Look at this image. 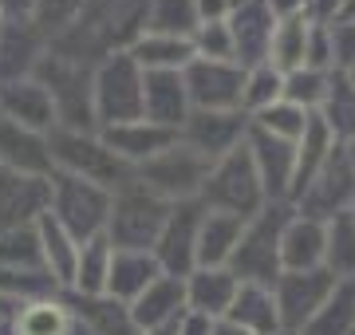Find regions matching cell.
I'll use <instances>...</instances> for the list:
<instances>
[{"mask_svg":"<svg viewBox=\"0 0 355 335\" xmlns=\"http://www.w3.org/2000/svg\"><path fill=\"white\" fill-rule=\"evenodd\" d=\"M0 118H8L16 127L36 130V134H51V130L60 127L51 91L36 75L16 79V83H0Z\"/></svg>","mask_w":355,"mask_h":335,"instance_id":"2e32d148","label":"cell"},{"mask_svg":"<svg viewBox=\"0 0 355 335\" xmlns=\"http://www.w3.org/2000/svg\"><path fill=\"white\" fill-rule=\"evenodd\" d=\"M209 170H214L209 158L178 138L174 146H166L162 154H154L150 162L135 166V181H142L150 194H158L170 206H182V201H202Z\"/></svg>","mask_w":355,"mask_h":335,"instance_id":"8992f818","label":"cell"},{"mask_svg":"<svg viewBox=\"0 0 355 335\" xmlns=\"http://www.w3.org/2000/svg\"><path fill=\"white\" fill-rule=\"evenodd\" d=\"M308 111H300L296 103H288V99H277L272 107H265V111H257L253 115V127L265 130V134H272V138H284V142H300L308 130Z\"/></svg>","mask_w":355,"mask_h":335,"instance_id":"8d00e7d4","label":"cell"},{"mask_svg":"<svg viewBox=\"0 0 355 335\" xmlns=\"http://www.w3.org/2000/svg\"><path fill=\"white\" fill-rule=\"evenodd\" d=\"M202 206L217 209V213L245 217V221H253L268 206V194H265V185H261V174H257L253 154H249L245 142L214 162L209 181H205V190H202Z\"/></svg>","mask_w":355,"mask_h":335,"instance_id":"5b68a950","label":"cell"},{"mask_svg":"<svg viewBox=\"0 0 355 335\" xmlns=\"http://www.w3.org/2000/svg\"><path fill=\"white\" fill-rule=\"evenodd\" d=\"M51 217L60 221L79 245H87L95 237H107L111 221V190H103L95 181H83L76 174H51Z\"/></svg>","mask_w":355,"mask_h":335,"instance_id":"52a82bcc","label":"cell"},{"mask_svg":"<svg viewBox=\"0 0 355 335\" xmlns=\"http://www.w3.org/2000/svg\"><path fill=\"white\" fill-rule=\"evenodd\" d=\"M87 12V0H40L36 4V16H32V24L44 39H60L67 28H76Z\"/></svg>","mask_w":355,"mask_h":335,"instance_id":"ab89813d","label":"cell"},{"mask_svg":"<svg viewBox=\"0 0 355 335\" xmlns=\"http://www.w3.org/2000/svg\"><path fill=\"white\" fill-rule=\"evenodd\" d=\"M162 276L154 253H130V248H114L111 257V272H107V292L103 296L119 300V304H135V300Z\"/></svg>","mask_w":355,"mask_h":335,"instance_id":"603a6c76","label":"cell"},{"mask_svg":"<svg viewBox=\"0 0 355 335\" xmlns=\"http://www.w3.org/2000/svg\"><path fill=\"white\" fill-rule=\"evenodd\" d=\"M312 20H316V16H288V20H280V24H277V36H272L268 64L277 67L280 75H288V71H300V67H304Z\"/></svg>","mask_w":355,"mask_h":335,"instance_id":"4dcf8cb0","label":"cell"},{"mask_svg":"<svg viewBox=\"0 0 355 335\" xmlns=\"http://www.w3.org/2000/svg\"><path fill=\"white\" fill-rule=\"evenodd\" d=\"M352 213H355V209H352Z\"/></svg>","mask_w":355,"mask_h":335,"instance_id":"6f0895ef","label":"cell"},{"mask_svg":"<svg viewBox=\"0 0 355 335\" xmlns=\"http://www.w3.org/2000/svg\"><path fill=\"white\" fill-rule=\"evenodd\" d=\"M237 288H241V280L229 269H193L186 276V304H190L193 316L225 320V311L233 308Z\"/></svg>","mask_w":355,"mask_h":335,"instance_id":"7402d4cb","label":"cell"},{"mask_svg":"<svg viewBox=\"0 0 355 335\" xmlns=\"http://www.w3.org/2000/svg\"><path fill=\"white\" fill-rule=\"evenodd\" d=\"M331 44H336V71L355 67V20H331Z\"/></svg>","mask_w":355,"mask_h":335,"instance_id":"ee69618b","label":"cell"},{"mask_svg":"<svg viewBox=\"0 0 355 335\" xmlns=\"http://www.w3.org/2000/svg\"><path fill=\"white\" fill-rule=\"evenodd\" d=\"M127 52L142 71H186L198 60L190 36H166V32H142Z\"/></svg>","mask_w":355,"mask_h":335,"instance_id":"484cf974","label":"cell"},{"mask_svg":"<svg viewBox=\"0 0 355 335\" xmlns=\"http://www.w3.org/2000/svg\"><path fill=\"white\" fill-rule=\"evenodd\" d=\"M324 269H328L336 280H355V213L352 209L328 221Z\"/></svg>","mask_w":355,"mask_h":335,"instance_id":"d6a6232c","label":"cell"},{"mask_svg":"<svg viewBox=\"0 0 355 335\" xmlns=\"http://www.w3.org/2000/svg\"><path fill=\"white\" fill-rule=\"evenodd\" d=\"M324 241H328V221L292 213L284 233H280V264H284V272L324 269Z\"/></svg>","mask_w":355,"mask_h":335,"instance_id":"ffe728a7","label":"cell"},{"mask_svg":"<svg viewBox=\"0 0 355 335\" xmlns=\"http://www.w3.org/2000/svg\"><path fill=\"white\" fill-rule=\"evenodd\" d=\"M292 209L316 221H331L355 209V166L347 158V146H336L328 154V162L316 170V178L308 181L300 194L292 197Z\"/></svg>","mask_w":355,"mask_h":335,"instance_id":"ba28073f","label":"cell"},{"mask_svg":"<svg viewBox=\"0 0 355 335\" xmlns=\"http://www.w3.org/2000/svg\"><path fill=\"white\" fill-rule=\"evenodd\" d=\"M245 0H229V8H233V12H237V8H241Z\"/></svg>","mask_w":355,"mask_h":335,"instance_id":"11a10c76","label":"cell"},{"mask_svg":"<svg viewBox=\"0 0 355 335\" xmlns=\"http://www.w3.org/2000/svg\"><path fill=\"white\" fill-rule=\"evenodd\" d=\"M241 233H245V217L205 209L202 233H198V269H229V260L241 245Z\"/></svg>","mask_w":355,"mask_h":335,"instance_id":"cb8c5ba5","label":"cell"},{"mask_svg":"<svg viewBox=\"0 0 355 335\" xmlns=\"http://www.w3.org/2000/svg\"><path fill=\"white\" fill-rule=\"evenodd\" d=\"M99 138L135 170L142 162H150L154 154H162L166 146H174L178 130H166L158 123H150V118H135V123H123V127H103Z\"/></svg>","mask_w":355,"mask_h":335,"instance_id":"e0dca14e","label":"cell"},{"mask_svg":"<svg viewBox=\"0 0 355 335\" xmlns=\"http://www.w3.org/2000/svg\"><path fill=\"white\" fill-rule=\"evenodd\" d=\"M71 316L87 327V335H142L130 320V308L111 296H79Z\"/></svg>","mask_w":355,"mask_h":335,"instance_id":"83f0119b","label":"cell"},{"mask_svg":"<svg viewBox=\"0 0 355 335\" xmlns=\"http://www.w3.org/2000/svg\"><path fill=\"white\" fill-rule=\"evenodd\" d=\"M336 20H355V0H343V8H340Z\"/></svg>","mask_w":355,"mask_h":335,"instance_id":"816d5d0a","label":"cell"},{"mask_svg":"<svg viewBox=\"0 0 355 335\" xmlns=\"http://www.w3.org/2000/svg\"><path fill=\"white\" fill-rule=\"evenodd\" d=\"M198 4L193 0H146V32H166V36H193Z\"/></svg>","mask_w":355,"mask_h":335,"instance_id":"d590c367","label":"cell"},{"mask_svg":"<svg viewBox=\"0 0 355 335\" xmlns=\"http://www.w3.org/2000/svg\"><path fill=\"white\" fill-rule=\"evenodd\" d=\"M0 166L16 170V174L51 178L55 174V162H51L48 134H36V130L16 127L8 118H0Z\"/></svg>","mask_w":355,"mask_h":335,"instance_id":"ac0fdd59","label":"cell"},{"mask_svg":"<svg viewBox=\"0 0 355 335\" xmlns=\"http://www.w3.org/2000/svg\"><path fill=\"white\" fill-rule=\"evenodd\" d=\"M214 323L217 320H205V316L186 311V316H182V323H178V335H214Z\"/></svg>","mask_w":355,"mask_h":335,"instance_id":"c3c4849f","label":"cell"},{"mask_svg":"<svg viewBox=\"0 0 355 335\" xmlns=\"http://www.w3.org/2000/svg\"><path fill=\"white\" fill-rule=\"evenodd\" d=\"M277 12L268 8V0H245L237 12H229V36H233V60L249 67L268 64L272 36H277Z\"/></svg>","mask_w":355,"mask_h":335,"instance_id":"5bb4252c","label":"cell"},{"mask_svg":"<svg viewBox=\"0 0 355 335\" xmlns=\"http://www.w3.org/2000/svg\"><path fill=\"white\" fill-rule=\"evenodd\" d=\"M198 4V20L202 24H209V20H229V0H193Z\"/></svg>","mask_w":355,"mask_h":335,"instance_id":"7dc6e473","label":"cell"},{"mask_svg":"<svg viewBox=\"0 0 355 335\" xmlns=\"http://www.w3.org/2000/svg\"><path fill=\"white\" fill-rule=\"evenodd\" d=\"M300 335H355V280H336L331 296Z\"/></svg>","mask_w":355,"mask_h":335,"instance_id":"f546056e","label":"cell"},{"mask_svg":"<svg viewBox=\"0 0 355 335\" xmlns=\"http://www.w3.org/2000/svg\"><path fill=\"white\" fill-rule=\"evenodd\" d=\"M193 52L198 60H233V36H229V20H209V24L193 28ZM237 64V60H233Z\"/></svg>","mask_w":355,"mask_h":335,"instance_id":"b9f144b4","label":"cell"},{"mask_svg":"<svg viewBox=\"0 0 355 335\" xmlns=\"http://www.w3.org/2000/svg\"><path fill=\"white\" fill-rule=\"evenodd\" d=\"M51 209V178L16 174L0 166V233L36 229V221Z\"/></svg>","mask_w":355,"mask_h":335,"instance_id":"7c38bea8","label":"cell"},{"mask_svg":"<svg viewBox=\"0 0 355 335\" xmlns=\"http://www.w3.org/2000/svg\"><path fill=\"white\" fill-rule=\"evenodd\" d=\"M343 75H347V83H352V87H355V67H352V71H343Z\"/></svg>","mask_w":355,"mask_h":335,"instance_id":"db71d44e","label":"cell"},{"mask_svg":"<svg viewBox=\"0 0 355 335\" xmlns=\"http://www.w3.org/2000/svg\"><path fill=\"white\" fill-rule=\"evenodd\" d=\"M170 201L150 194L142 181L130 178L123 190L111 194V221H107V241L114 248H130V253H154L158 237L170 217Z\"/></svg>","mask_w":355,"mask_h":335,"instance_id":"277c9868","label":"cell"},{"mask_svg":"<svg viewBox=\"0 0 355 335\" xmlns=\"http://www.w3.org/2000/svg\"><path fill=\"white\" fill-rule=\"evenodd\" d=\"M186 311H190V304H186V280L162 272V276L130 304V320H135L139 332H158V327L178 323Z\"/></svg>","mask_w":355,"mask_h":335,"instance_id":"d6986e66","label":"cell"},{"mask_svg":"<svg viewBox=\"0 0 355 335\" xmlns=\"http://www.w3.org/2000/svg\"><path fill=\"white\" fill-rule=\"evenodd\" d=\"M336 276L328 269H312V272H280V280L272 284L280 311V327L284 335H300L308 327V320L324 308V300L331 296Z\"/></svg>","mask_w":355,"mask_h":335,"instance_id":"9c48e42d","label":"cell"},{"mask_svg":"<svg viewBox=\"0 0 355 335\" xmlns=\"http://www.w3.org/2000/svg\"><path fill=\"white\" fill-rule=\"evenodd\" d=\"M91 107H95V127L99 130L142 118V111H146V71L135 64V55L127 48L107 52L95 64Z\"/></svg>","mask_w":355,"mask_h":335,"instance_id":"6da1fadb","label":"cell"},{"mask_svg":"<svg viewBox=\"0 0 355 335\" xmlns=\"http://www.w3.org/2000/svg\"><path fill=\"white\" fill-rule=\"evenodd\" d=\"M296 213L292 201H268L253 221H245V233H241V245L229 260V272L237 276L241 284H272L280 280V233L288 225V217Z\"/></svg>","mask_w":355,"mask_h":335,"instance_id":"3957f363","label":"cell"},{"mask_svg":"<svg viewBox=\"0 0 355 335\" xmlns=\"http://www.w3.org/2000/svg\"><path fill=\"white\" fill-rule=\"evenodd\" d=\"M111 257H114V245L107 241V237H95V241H87V245H79L71 292H76V296H103V292H107Z\"/></svg>","mask_w":355,"mask_h":335,"instance_id":"1f68e13d","label":"cell"},{"mask_svg":"<svg viewBox=\"0 0 355 335\" xmlns=\"http://www.w3.org/2000/svg\"><path fill=\"white\" fill-rule=\"evenodd\" d=\"M0 269H24V272H40V269H44V253H40L36 229L0 233ZM44 272H48V269H44Z\"/></svg>","mask_w":355,"mask_h":335,"instance_id":"60d3db41","label":"cell"},{"mask_svg":"<svg viewBox=\"0 0 355 335\" xmlns=\"http://www.w3.org/2000/svg\"><path fill=\"white\" fill-rule=\"evenodd\" d=\"M225 320L237 323L249 335H284L277 296H272V288H265V284H241L237 296H233V308L225 311Z\"/></svg>","mask_w":355,"mask_h":335,"instance_id":"d4e9b609","label":"cell"},{"mask_svg":"<svg viewBox=\"0 0 355 335\" xmlns=\"http://www.w3.org/2000/svg\"><path fill=\"white\" fill-rule=\"evenodd\" d=\"M51 146V162L60 174H76L83 181H95L103 190H123L135 170L114 154L111 146L99 138V130H76V127H55L48 134Z\"/></svg>","mask_w":355,"mask_h":335,"instance_id":"7a4b0ae2","label":"cell"},{"mask_svg":"<svg viewBox=\"0 0 355 335\" xmlns=\"http://www.w3.org/2000/svg\"><path fill=\"white\" fill-rule=\"evenodd\" d=\"M249 123L253 118L245 115V111H190L186 118V127L178 138L193 146L198 154H205L209 162L217 158H225L229 150H237L249 134Z\"/></svg>","mask_w":355,"mask_h":335,"instance_id":"4fadbf2b","label":"cell"},{"mask_svg":"<svg viewBox=\"0 0 355 335\" xmlns=\"http://www.w3.org/2000/svg\"><path fill=\"white\" fill-rule=\"evenodd\" d=\"M71 308L64 300H32L16 311V335H67Z\"/></svg>","mask_w":355,"mask_h":335,"instance_id":"e575fe53","label":"cell"},{"mask_svg":"<svg viewBox=\"0 0 355 335\" xmlns=\"http://www.w3.org/2000/svg\"><path fill=\"white\" fill-rule=\"evenodd\" d=\"M331 87V71H312V67H300V71H288L284 75V99L296 103L308 115H320V107L328 99Z\"/></svg>","mask_w":355,"mask_h":335,"instance_id":"74e56055","label":"cell"},{"mask_svg":"<svg viewBox=\"0 0 355 335\" xmlns=\"http://www.w3.org/2000/svg\"><path fill=\"white\" fill-rule=\"evenodd\" d=\"M182 323V320H178ZM178 323H170V327H158V332H142V335H178Z\"/></svg>","mask_w":355,"mask_h":335,"instance_id":"f5cc1de1","label":"cell"},{"mask_svg":"<svg viewBox=\"0 0 355 335\" xmlns=\"http://www.w3.org/2000/svg\"><path fill=\"white\" fill-rule=\"evenodd\" d=\"M347 158H352V166H355V142H352V146H347Z\"/></svg>","mask_w":355,"mask_h":335,"instance_id":"9f6ffc18","label":"cell"},{"mask_svg":"<svg viewBox=\"0 0 355 335\" xmlns=\"http://www.w3.org/2000/svg\"><path fill=\"white\" fill-rule=\"evenodd\" d=\"M320 118L331 127L336 142H343V146L355 142V87L347 83L343 71H331V87L324 107H320Z\"/></svg>","mask_w":355,"mask_h":335,"instance_id":"836d02e7","label":"cell"},{"mask_svg":"<svg viewBox=\"0 0 355 335\" xmlns=\"http://www.w3.org/2000/svg\"><path fill=\"white\" fill-rule=\"evenodd\" d=\"M214 335H249V332H241L237 323H229V320H217L214 323Z\"/></svg>","mask_w":355,"mask_h":335,"instance_id":"f907efd6","label":"cell"},{"mask_svg":"<svg viewBox=\"0 0 355 335\" xmlns=\"http://www.w3.org/2000/svg\"><path fill=\"white\" fill-rule=\"evenodd\" d=\"M277 99H284V75H280L272 64H261V67H249L245 71V95H241V111L249 118L257 111L272 107Z\"/></svg>","mask_w":355,"mask_h":335,"instance_id":"f35d334b","label":"cell"},{"mask_svg":"<svg viewBox=\"0 0 355 335\" xmlns=\"http://www.w3.org/2000/svg\"><path fill=\"white\" fill-rule=\"evenodd\" d=\"M40 0H0V24H32Z\"/></svg>","mask_w":355,"mask_h":335,"instance_id":"f6af8a7d","label":"cell"},{"mask_svg":"<svg viewBox=\"0 0 355 335\" xmlns=\"http://www.w3.org/2000/svg\"><path fill=\"white\" fill-rule=\"evenodd\" d=\"M36 237H40V253H44V269L51 272V280L60 284V288H71L76 260H79V241L51 217V209L36 221Z\"/></svg>","mask_w":355,"mask_h":335,"instance_id":"4316f807","label":"cell"},{"mask_svg":"<svg viewBox=\"0 0 355 335\" xmlns=\"http://www.w3.org/2000/svg\"><path fill=\"white\" fill-rule=\"evenodd\" d=\"M186 91H190L193 111H241L245 95V67L233 60H193L186 71Z\"/></svg>","mask_w":355,"mask_h":335,"instance_id":"30bf717a","label":"cell"},{"mask_svg":"<svg viewBox=\"0 0 355 335\" xmlns=\"http://www.w3.org/2000/svg\"><path fill=\"white\" fill-rule=\"evenodd\" d=\"M304 67H312V71H336V44H331V24L328 20H312Z\"/></svg>","mask_w":355,"mask_h":335,"instance_id":"7bdbcfd3","label":"cell"},{"mask_svg":"<svg viewBox=\"0 0 355 335\" xmlns=\"http://www.w3.org/2000/svg\"><path fill=\"white\" fill-rule=\"evenodd\" d=\"M245 146L253 154V166L261 174V185H265L268 201H292V185H296V142L272 138V134H265V130H257L249 123Z\"/></svg>","mask_w":355,"mask_h":335,"instance_id":"9a60e30c","label":"cell"},{"mask_svg":"<svg viewBox=\"0 0 355 335\" xmlns=\"http://www.w3.org/2000/svg\"><path fill=\"white\" fill-rule=\"evenodd\" d=\"M340 8H343V0H312V16H316V20H336V16H340Z\"/></svg>","mask_w":355,"mask_h":335,"instance_id":"681fc988","label":"cell"},{"mask_svg":"<svg viewBox=\"0 0 355 335\" xmlns=\"http://www.w3.org/2000/svg\"><path fill=\"white\" fill-rule=\"evenodd\" d=\"M190 111L193 107H190V91H186L182 71H146V111H142V118L182 134Z\"/></svg>","mask_w":355,"mask_h":335,"instance_id":"44dd1931","label":"cell"},{"mask_svg":"<svg viewBox=\"0 0 355 335\" xmlns=\"http://www.w3.org/2000/svg\"><path fill=\"white\" fill-rule=\"evenodd\" d=\"M336 146H340V142H336V134H331L328 123H324L320 115L308 118L304 138L296 142V185H292V197H296L308 181L316 178V170L328 162V154L336 150Z\"/></svg>","mask_w":355,"mask_h":335,"instance_id":"f1b7e54d","label":"cell"},{"mask_svg":"<svg viewBox=\"0 0 355 335\" xmlns=\"http://www.w3.org/2000/svg\"><path fill=\"white\" fill-rule=\"evenodd\" d=\"M202 217L205 206L202 201H182V206L170 209L166 217V229L154 245V260L166 276H178L186 280L193 269H198V233H202Z\"/></svg>","mask_w":355,"mask_h":335,"instance_id":"8fae6325","label":"cell"},{"mask_svg":"<svg viewBox=\"0 0 355 335\" xmlns=\"http://www.w3.org/2000/svg\"><path fill=\"white\" fill-rule=\"evenodd\" d=\"M268 8L277 12V20H288V16H312V0H268Z\"/></svg>","mask_w":355,"mask_h":335,"instance_id":"bcb514c9","label":"cell"}]
</instances>
